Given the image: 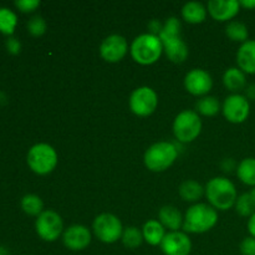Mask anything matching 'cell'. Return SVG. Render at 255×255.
<instances>
[{
    "label": "cell",
    "mask_w": 255,
    "mask_h": 255,
    "mask_svg": "<svg viewBox=\"0 0 255 255\" xmlns=\"http://www.w3.org/2000/svg\"><path fill=\"white\" fill-rule=\"evenodd\" d=\"M249 194H251L252 198H253V201L255 202V187H253V188H252L251 191H249Z\"/></svg>",
    "instance_id": "74e56055"
},
{
    "label": "cell",
    "mask_w": 255,
    "mask_h": 255,
    "mask_svg": "<svg viewBox=\"0 0 255 255\" xmlns=\"http://www.w3.org/2000/svg\"><path fill=\"white\" fill-rule=\"evenodd\" d=\"M164 255H189L192 252L191 238L186 232H168L161 243Z\"/></svg>",
    "instance_id": "4fadbf2b"
},
{
    "label": "cell",
    "mask_w": 255,
    "mask_h": 255,
    "mask_svg": "<svg viewBox=\"0 0 255 255\" xmlns=\"http://www.w3.org/2000/svg\"><path fill=\"white\" fill-rule=\"evenodd\" d=\"M163 44V52L168 60L173 64H182L188 57V46L183 41L182 36L171 37V39L161 40Z\"/></svg>",
    "instance_id": "2e32d148"
},
{
    "label": "cell",
    "mask_w": 255,
    "mask_h": 255,
    "mask_svg": "<svg viewBox=\"0 0 255 255\" xmlns=\"http://www.w3.org/2000/svg\"><path fill=\"white\" fill-rule=\"evenodd\" d=\"M212 87H213V79L203 69H192L184 77V89L193 96H207Z\"/></svg>",
    "instance_id": "7c38bea8"
},
{
    "label": "cell",
    "mask_w": 255,
    "mask_h": 255,
    "mask_svg": "<svg viewBox=\"0 0 255 255\" xmlns=\"http://www.w3.org/2000/svg\"><path fill=\"white\" fill-rule=\"evenodd\" d=\"M182 17L188 24H202L207 19V7L202 2L188 1L183 5L181 10Z\"/></svg>",
    "instance_id": "44dd1931"
},
{
    "label": "cell",
    "mask_w": 255,
    "mask_h": 255,
    "mask_svg": "<svg viewBox=\"0 0 255 255\" xmlns=\"http://www.w3.org/2000/svg\"><path fill=\"white\" fill-rule=\"evenodd\" d=\"M202 132V120L193 110L179 112L173 121V134L182 143H191Z\"/></svg>",
    "instance_id": "8992f818"
},
{
    "label": "cell",
    "mask_w": 255,
    "mask_h": 255,
    "mask_svg": "<svg viewBox=\"0 0 255 255\" xmlns=\"http://www.w3.org/2000/svg\"><path fill=\"white\" fill-rule=\"evenodd\" d=\"M181 21H179L177 17H168V19L163 22V27H162V31L161 34L158 35V37L161 40H166L171 39V37L181 36Z\"/></svg>",
    "instance_id": "f546056e"
},
{
    "label": "cell",
    "mask_w": 255,
    "mask_h": 255,
    "mask_svg": "<svg viewBox=\"0 0 255 255\" xmlns=\"http://www.w3.org/2000/svg\"><path fill=\"white\" fill-rule=\"evenodd\" d=\"M46 21L40 15H35L27 22V31L32 35V36H41L46 32Z\"/></svg>",
    "instance_id": "4dcf8cb0"
},
{
    "label": "cell",
    "mask_w": 255,
    "mask_h": 255,
    "mask_svg": "<svg viewBox=\"0 0 255 255\" xmlns=\"http://www.w3.org/2000/svg\"><path fill=\"white\" fill-rule=\"evenodd\" d=\"M178 194L184 202L194 203L198 202L204 196V188L201 183L193 179H187L181 183L178 188Z\"/></svg>",
    "instance_id": "7402d4cb"
},
{
    "label": "cell",
    "mask_w": 255,
    "mask_h": 255,
    "mask_svg": "<svg viewBox=\"0 0 255 255\" xmlns=\"http://www.w3.org/2000/svg\"><path fill=\"white\" fill-rule=\"evenodd\" d=\"M35 229L42 241L55 242L64 234V222L57 212L46 209L36 217Z\"/></svg>",
    "instance_id": "ba28073f"
},
{
    "label": "cell",
    "mask_w": 255,
    "mask_h": 255,
    "mask_svg": "<svg viewBox=\"0 0 255 255\" xmlns=\"http://www.w3.org/2000/svg\"><path fill=\"white\" fill-rule=\"evenodd\" d=\"M239 2H241V7L248 10H255V0H242Z\"/></svg>",
    "instance_id": "d590c367"
},
{
    "label": "cell",
    "mask_w": 255,
    "mask_h": 255,
    "mask_svg": "<svg viewBox=\"0 0 255 255\" xmlns=\"http://www.w3.org/2000/svg\"><path fill=\"white\" fill-rule=\"evenodd\" d=\"M178 149L172 142L161 141L153 143L144 152V166L152 172H163L176 162Z\"/></svg>",
    "instance_id": "277c9868"
},
{
    "label": "cell",
    "mask_w": 255,
    "mask_h": 255,
    "mask_svg": "<svg viewBox=\"0 0 255 255\" xmlns=\"http://www.w3.org/2000/svg\"><path fill=\"white\" fill-rule=\"evenodd\" d=\"M221 110V102L218 101V99L214 96H209V95L201 97L196 104L197 114L206 117L216 116Z\"/></svg>",
    "instance_id": "cb8c5ba5"
},
{
    "label": "cell",
    "mask_w": 255,
    "mask_h": 255,
    "mask_svg": "<svg viewBox=\"0 0 255 255\" xmlns=\"http://www.w3.org/2000/svg\"><path fill=\"white\" fill-rule=\"evenodd\" d=\"M226 35L229 40L234 42H243L249 40V30L244 22L238 21V20H232L226 26Z\"/></svg>",
    "instance_id": "d4e9b609"
},
{
    "label": "cell",
    "mask_w": 255,
    "mask_h": 255,
    "mask_svg": "<svg viewBox=\"0 0 255 255\" xmlns=\"http://www.w3.org/2000/svg\"><path fill=\"white\" fill-rule=\"evenodd\" d=\"M6 49L10 54L17 55L20 52V50H21V44H20V41L16 37L11 36L6 40Z\"/></svg>",
    "instance_id": "836d02e7"
},
{
    "label": "cell",
    "mask_w": 255,
    "mask_h": 255,
    "mask_svg": "<svg viewBox=\"0 0 255 255\" xmlns=\"http://www.w3.org/2000/svg\"><path fill=\"white\" fill-rule=\"evenodd\" d=\"M234 208H236L237 213L242 217L249 218V217L253 216V213L255 212V202L253 201L251 194H249V192L238 196V199H237Z\"/></svg>",
    "instance_id": "f1b7e54d"
},
{
    "label": "cell",
    "mask_w": 255,
    "mask_h": 255,
    "mask_svg": "<svg viewBox=\"0 0 255 255\" xmlns=\"http://www.w3.org/2000/svg\"><path fill=\"white\" fill-rule=\"evenodd\" d=\"M247 228H248L249 234L251 237H254L255 238V212L253 213V216L249 217L248 218V224H247Z\"/></svg>",
    "instance_id": "e575fe53"
},
{
    "label": "cell",
    "mask_w": 255,
    "mask_h": 255,
    "mask_svg": "<svg viewBox=\"0 0 255 255\" xmlns=\"http://www.w3.org/2000/svg\"><path fill=\"white\" fill-rule=\"evenodd\" d=\"M92 234L87 227L82 224H74L64 231L62 243L72 252H81L90 246Z\"/></svg>",
    "instance_id": "5bb4252c"
},
{
    "label": "cell",
    "mask_w": 255,
    "mask_h": 255,
    "mask_svg": "<svg viewBox=\"0 0 255 255\" xmlns=\"http://www.w3.org/2000/svg\"><path fill=\"white\" fill-rule=\"evenodd\" d=\"M129 110L138 117L151 116L158 106L156 91L148 86H141L133 90L128 100Z\"/></svg>",
    "instance_id": "9c48e42d"
},
{
    "label": "cell",
    "mask_w": 255,
    "mask_h": 255,
    "mask_svg": "<svg viewBox=\"0 0 255 255\" xmlns=\"http://www.w3.org/2000/svg\"><path fill=\"white\" fill-rule=\"evenodd\" d=\"M17 25V16L9 7H0V32L4 35H12Z\"/></svg>",
    "instance_id": "4316f807"
},
{
    "label": "cell",
    "mask_w": 255,
    "mask_h": 255,
    "mask_svg": "<svg viewBox=\"0 0 255 255\" xmlns=\"http://www.w3.org/2000/svg\"><path fill=\"white\" fill-rule=\"evenodd\" d=\"M15 6L22 12H31L40 6L39 0H16Z\"/></svg>",
    "instance_id": "1f68e13d"
},
{
    "label": "cell",
    "mask_w": 255,
    "mask_h": 255,
    "mask_svg": "<svg viewBox=\"0 0 255 255\" xmlns=\"http://www.w3.org/2000/svg\"><path fill=\"white\" fill-rule=\"evenodd\" d=\"M0 255H2V254H1V253H0Z\"/></svg>",
    "instance_id": "f35d334b"
},
{
    "label": "cell",
    "mask_w": 255,
    "mask_h": 255,
    "mask_svg": "<svg viewBox=\"0 0 255 255\" xmlns=\"http://www.w3.org/2000/svg\"><path fill=\"white\" fill-rule=\"evenodd\" d=\"M247 99L251 101V100H255V84L249 85L247 87Z\"/></svg>",
    "instance_id": "8d00e7d4"
},
{
    "label": "cell",
    "mask_w": 255,
    "mask_h": 255,
    "mask_svg": "<svg viewBox=\"0 0 255 255\" xmlns=\"http://www.w3.org/2000/svg\"><path fill=\"white\" fill-rule=\"evenodd\" d=\"M224 119L234 125L243 124L251 115V101L242 94H232L222 105Z\"/></svg>",
    "instance_id": "30bf717a"
},
{
    "label": "cell",
    "mask_w": 255,
    "mask_h": 255,
    "mask_svg": "<svg viewBox=\"0 0 255 255\" xmlns=\"http://www.w3.org/2000/svg\"><path fill=\"white\" fill-rule=\"evenodd\" d=\"M26 162L29 168L34 173L45 176V174L51 173L56 168L59 156H57L56 149L51 144L36 143L27 152Z\"/></svg>",
    "instance_id": "5b68a950"
},
{
    "label": "cell",
    "mask_w": 255,
    "mask_h": 255,
    "mask_svg": "<svg viewBox=\"0 0 255 255\" xmlns=\"http://www.w3.org/2000/svg\"><path fill=\"white\" fill-rule=\"evenodd\" d=\"M237 176L239 181L246 186L255 187V158L248 157L241 161V163L237 167Z\"/></svg>",
    "instance_id": "603a6c76"
},
{
    "label": "cell",
    "mask_w": 255,
    "mask_h": 255,
    "mask_svg": "<svg viewBox=\"0 0 255 255\" xmlns=\"http://www.w3.org/2000/svg\"><path fill=\"white\" fill-rule=\"evenodd\" d=\"M124 229L119 217L111 213L99 214L92 223L95 237L105 244H114L121 241Z\"/></svg>",
    "instance_id": "52a82bcc"
},
{
    "label": "cell",
    "mask_w": 255,
    "mask_h": 255,
    "mask_svg": "<svg viewBox=\"0 0 255 255\" xmlns=\"http://www.w3.org/2000/svg\"><path fill=\"white\" fill-rule=\"evenodd\" d=\"M128 52V42L122 35L114 34L105 37L100 45V55L110 64H116L124 60Z\"/></svg>",
    "instance_id": "8fae6325"
},
{
    "label": "cell",
    "mask_w": 255,
    "mask_h": 255,
    "mask_svg": "<svg viewBox=\"0 0 255 255\" xmlns=\"http://www.w3.org/2000/svg\"><path fill=\"white\" fill-rule=\"evenodd\" d=\"M241 9V2L237 0H211L207 5L208 14L219 22L232 21Z\"/></svg>",
    "instance_id": "9a60e30c"
},
{
    "label": "cell",
    "mask_w": 255,
    "mask_h": 255,
    "mask_svg": "<svg viewBox=\"0 0 255 255\" xmlns=\"http://www.w3.org/2000/svg\"><path fill=\"white\" fill-rule=\"evenodd\" d=\"M183 219L184 217L174 206H163L158 212V222L169 232H178L183 228Z\"/></svg>",
    "instance_id": "ac0fdd59"
},
{
    "label": "cell",
    "mask_w": 255,
    "mask_h": 255,
    "mask_svg": "<svg viewBox=\"0 0 255 255\" xmlns=\"http://www.w3.org/2000/svg\"><path fill=\"white\" fill-rule=\"evenodd\" d=\"M204 196L209 206L216 211H228L236 206L238 192L231 179L226 177H214L204 187Z\"/></svg>",
    "instance_id": "6da1fadb"
},
{
    "label": "cell",
    "mask_w": 255,
    "mask_h": 255,
    "mask_svg": "<svg viewBox=\"0 0 255 255\" xmlns=\"http://www.w3.org/2000/svg\"><path fill=\"white\" fill-rule=\"evenodd\" d=\"M237 65L246 75H255V40L241 44L237 51Z\"/></svg>",
    "instance_id": "e0dca14e"
},
{
    "label": "cell",
    "mask_w": 255,
    "mask_h": 255,
    "mask_svg": "<svg viewBox=\"0 0 255 255\" xmlns=\"http://www.w3.org/2000/svg\"><path fill=\"white\" fill-rule=\"evenodd\" d=\"M239 251L242 255H255V238L254 237H247L242 241L239 246Z\"/></svg>",
    "instance_id": "d6a6232c"
},
{
    "label": "cell",
    "mask_w": 255,
    "mask_h": 255,
    "mask_svg": "<svg viewBox=\"0 0 255 255\" xmlns=\"http://www.w3.org/2000/svg\"><path fill=\"white\" fill-rule=\"evenodd\" d=\"M218 223V211L207 203H196L188 208L183 219L186 233L202 234L209 232Z\"/></svg>",
    "instance_id": "7a4b0ae2"
},
{
    "label": "cell",
    "mask_w": 255,
    "mask_h": 255,
    "mask_svg": "<svg viewBox=\"0 0 255 255\" xmlns=\"http://www.w3.org/2000/svg\"><path fill=\"white\" fill-rule=\"evenodd\" d=\"M121 242L127 249H136L144 242L143 234L137 227H127L124 229Z\"/></svg>",
    "instance_id": "83f0119b"
},
{
    "label": "cell",
    "mask_w": 255,
    "mask_h": 255,
    "mask_svg": "<svg viewBox=\"0 0 255 255\" xmlns=\"http://www.w3.org/2000/svg\"><path fill=\"white\" fill-rule=\"evenodd\" d=\"M142 234H143V241L146 243H148L152 247H157L161 246L162 241L167 233L164 227L158 222V219H151L143 224Z\"/></svg>",
    "instance_id": "d6986e66"
},
{
    "label": "cell",
    "mask_w": 255,
    "mask_h": 255,
    "mask_svg": "<svg viewBox=\"0 0 255 255\" xmlns=\"http://www.w3.org/2000/svg\"><path fill=\"white\" fill-rule=\"evenodd\" d=\"M223 85L233 94H239L247 87V75L238 66L229 67L223 74Z\"/></svg>",
    "instance_id": "ffe728a7"
},
{
    "label": "cell",
    "mask_w": 255,
    "mask_h": 255,
    "mask_svg": "<svg viewBox=\"0 0 255 255\" xmlns=\"http://www.w3.org/2000/svg\"><path fill=\"white\" fill-rule=\"evenodd\" d=\"M129 54L134 62L143 66L154 64L163 54V44L161 39L153 34H141L134 37L129 46Z\"/></svg>",
    "instance_id": "3957f363"
},
{
    "label": "cell",
    "mask_w": 255,
    "mask_h": 255,
    "mask_svg": "<svg viewBox=\"0 0 255 255\" xmlns=\"http://www.w3.org/2000/svg\"><path fill=\"white\" fill-rule=\"evenodd\" d=\"M20 206L25 213L32 217H39L44 212L42 199L36 194H26V196L22 197Z\"/></svg>",
    "instance_id": "484cf974"
}]
</instances>
